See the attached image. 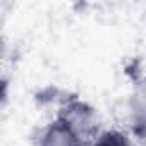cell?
<instances>
[{
	"mask_svg": "<svg viewBox=\"0 0 146 146\" xmlns=\"http://www.w3.org/2000/svg\"><path fill=\"white\" fill-rule=\"evenodd\" d=\"M55 119L67 125L78 137H81L88 146L98 137L102 129V120L96 108L79 96H67L57 108Z\"/></svg>",
	"mask_w": 146,
	"mask_h": 146,
	"instance_id": "cell-1",
	"label": "cell"
},
{
	"mask_svg": "<svg viewBox=\"0 0 146 146\" xmlns=\"http://www.w3.org/2000/svg\"><path fill=\"white\" fill-rule=\"evenodd\" d=\"M127 132L141 144H146V74L132 83L127 96Z\"/></svg>",
	"mask_w": 146,
	"mask_h": 146,
	"instance_id": "cell-2",
	"label": "cell"
},
{
	"mask_svg": "<svg viewBox=\"0 0 146 146\" xmlns=\"http://www.w3.org/2000/svg\"><path fill=\"white\" fill-rule=\"evenodd\" d=\"M36 146H88V144L81 137H78L67 125H64L60 120L53 117V120L48 122L40 132Z\"/></svg>",
	"mask_w": 146,
	"mask_h": 146,
	"instance_id": "cell-3",
	"label": "cell"
},
{
	"mask_svg": "<svg viewBox=\"0 0 146 146\" xmlns=\"http://www.w3.org/2000/svg\"><path fill=\"white\" fill-rule=\"evenodd\" d=\"M91 146H141L127 131L103 129Z\"/></svg>",
	"mask_w": 146,
	"mask_h": 146,
	"instance_id": "cell-4",
	"label": "cell"
}]
</instances>
